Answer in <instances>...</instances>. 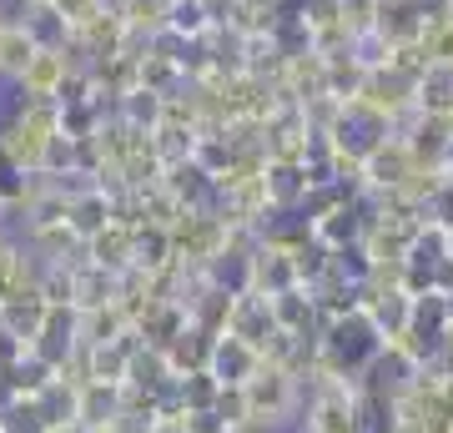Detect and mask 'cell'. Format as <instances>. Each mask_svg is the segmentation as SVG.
<instances>
[{"mask_svg": "<svg viewBox=\"0 0 453 433\" xmlns=\"http://www.w3.org/2000/svg\"><path fill=\"white\" fill-rule=\"evenodd\" d=\"M383 348H388V337L372 322L368 307H348L338 318H327L323 337H318V363H323L327 378L342 383V378H363L383 358Z\"/></svg>", "mask_w": 453, "mask_h": 433, "instance_id": "6da1fadb", "label": "cell"}, {"mask_svg": "<svg viewBox=\"0 0 453 433\" xmlns=\"http://www.w3.org/2000/svg\"><path fill=\"white\" fill-rule=\"evenodd\" d=\"M292 398H297V373L262 358V368L252 373V383L242 388V403H247V429L242 433L282 423V418H288V408H292Z\"/></svg>", "mask_w": 453, "mask_h": 433, "instance_id": "7a4b0ae2", "label": "cell"}, {"mask_svg": "<svg viewBox=\"0 0 453 433\" xmlns=\"http://www.w3.org/2000/svg\"><path fill=\"white\" fill-rule=\"evenodd\" d=\"M226 333L252 343L257 353H267L277 337V318H273V298H262V292H237L232 298V318H226Z\"/></svg>", "mask_w": 453, "mask_h": 433, "instance_id": "3957f363", "label": "cell"}, {"mask_svg": "<svg viewBox=\"0 0 453 433\" xmlns=\"http://www.w3.org/2000/svg\"><path fill=\"white\" fill-rule=\"evenodd\" d=\"M257 368H262V353L252 348V343H242V337H232V333H217V337H211L207 373H211L222 388H247Z\"/></svg>", "mask_w": 453, "mask_h": 433, "instance_id": "277c9868", "label": "cell"}, {"mask_svg": "<svg viewBox=\"0 0 453 433\" xmlns=\"http://www.w3.org/2000/svg\"><path fill=\"white\" fill-rule=\"evenodd\" d=\"M71 76L76 71L65 61V50H35L31 66H26V76H20V97L26 101H61Z\"/></svg>", "mask_w": 453, "mask_h": 433, "instance_id": "5b68a950", "label": "cell"}, {"mask_svg": "<svg viewBox=\"0 0 453 433\" xmlns=\"http://www.w3.org/2000/svg\"><path fill=\"white\" fill-rule=\"evenodd\" d=\"M20 26H26V35H31L41 50H65L71 46V26H65V16L56 11V0H41V5H26L20 11Z\"/></svg>", "mask_w": 453, "mask_h": 433, "instance_id": "8992f818", "label": "cell"}, {"mask_svg": "<svg viewBox=\"0 0 453 433\" xmlns=\"http://www.w3.org/2000/svg\"><path fill=\"white\" fill-rule=\"evenodd\" d=\"M413 106L423 116H453V61L423 66L418 91H413Z\"/></svg>", "mask_w": 453, "mask_h": 433, "instance_id": "52a82bcc", "label": "cell"}, {"mask_svg": "<svg viewBox=\"0 0 453 433\" xmlns=\"http://www.w3.org/2000/svg\"><path fill=\"white\" fill-rule=\"evenodd\" d=\"M35 50L41 46L26 35V26H20V20H5V26H0V81H20L26 76V66H31Z\"/></svg>", "mask_w": 453, "mask_h": 433, "instance_id": "ba28073f", "label": "cell"}, {"mask_svg": "<svg viewBox=\"0 0 453 433\" xmlns=\"http://www.w3.org/2000/svg\"><path fill=\"white\" fill-rule=\"evenodd\" d=\"M56 11L65 16V26H71V31H86V26L106 11V0H56Z\"/></svg>", "mask_w": 453, "mask_h": 433, "instance_id": "9c48e42d", "label": "cell"}, {"mask_svg": "<svg viewBox=\"0 0 453 433\" xmlns=\"http://www.w3.org/2000/svg\"><path fill=\"white\" fill-rule=\"evenodd\" d=\"M86 433H121V418L116 423H101V429H86Z\"/></svg>", "mask_w": 453, "mask_h": 433, "instance_id": "30bf717a", "label": "cell"}, {"mask_svg": "<svg viewBox=\"0 0 453 433\" xmlns=\"http://www.w3.org/2000/svg\"><path fill=\"white\" fill-rule=\"evenodd\" d=\"M20 5H41V0H20Z\"/></svg>", "mask_w": 453, "mask_h": 433, "instance_id": "8fae6325", "label": "cell"}, {"mask_svg": "<svg viewBox=\"0 0 453 433\" xmlns=\"http://www.w3.org/2000/svg\"><path fill=\"white\" fill-rule=\"evenodd\" d=\"M0 26H5V11H0Z\"/></svg>", "mask_w": 453, "mask_h": 433, "instance_id": "7c38bea8", "label": "cell"}]
</instances>
